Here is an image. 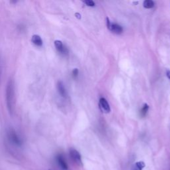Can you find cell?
<instances>
[{"label": "cell", "instance_id": "cell-5", "mask_svg": "<svg viewBox=\"0 0 170 170\" xmlns=\"http://www.w3.org/2000/svg\"><path fill=\"white\" fill-rule=\"evenodd\" d=\"M54 43H55V46L56 47L57 50L58 52L62 53V54H66V53H67V52H68L67 49L63 45L62 41H61L59 40H56V41H55Z\"/></svg>", "mask_w": 170, "mask_h": 170}, {"label": "cell", "instance_id": "cell-13", "mask_svg": "<svg viewBox=\"0 0 170 170\" xmlns=\"http://www.w3.org/2000/svg\"><path fill=\"white\" fill-rule=\"evenodd\" d=\"M84 3L89 7H94L95 5V3L92 0H85V1H84Z\"/></svg>", "mask_w": 170, "mask_h": 170}, {"label": "cell", "instance_id": "cell-12", "mask_svg": "<svg viewBox=\"0 0 170 170\" xmlns=\"http://www.w3.org/2000/svg\"><path fill=\"white\" fill-rule=\"evenodd\" d=\"M148 108H149V106H148V104H145L144 105H143V108H142V110H141V114H142V116H145V115L146 114L147 112H148Z\"/></svg>", "mask_w": 170, "mask_h": 170}, {"label": "cell", "instance_id": "cell-10", "mask_svg": "<svg viewBox=\"0 0 170 170\" xmlns=\"http://www.w3.org/2000/svg\"><path fill=\"white\" fill-rule=\"evenodd\" d=\"M146 165L143 162H138L135 163L132 170H142L145 168Z\"/></svg>", "mask_w": 170, "mask_h": 170}, {"label": "cell", "instance_id": "cell-14", "mask_svg": "<svg viewBox=\"0 0 170 170\" xmlns=\"http://www.w3.org/2000/svg\"><path fill=\"white\" fill-rule=\"evenodd\" d=\"M78 70L77 68H74V70L72 71V75L74 77H77L78 76Z\"/></svg>", "mask_w": 170, "mask_h": 170}, {"label": "cell", "instance_id": "cell-1", "mask_svg": "<svg viewBox=\"0 0 170 170\" xmlns=\"http://www.w3.org/2000/svg\"><path fill=\"white\" fill-rule=\"evenodd\" d=\"M6 104L7 108L10 114H13L15 110V84L13 80H9L6 88Z\"/></svg>", "mask_w": 170, "mask_h": 170}, {"label": "cell", "instance_id": "cell-15", "mask_svg": "<svg viewBox=\"0 0 170 170\" xmlns=\"http://www.w3.org/2000/svg\"><path fill=\"white\" fill-rule=\"evenodd\" d=\"M166 75H167L168 78L170 80V71L168 70V69L166 71Z\"/></svg>", "mask_w": 170, "mask_h": 170}, {"label": "cell", "instance_id": "cell-11", "mask_svg": "<svg viewBox=\"0 0 170 170\" xmlns=\"http://www.w3.org/2000/svg\"><path fill=\"white\" fill-rule=\"evenodd\" d=\"M143 7L146 9H150L153 8L154 6V2L152 0H145L144 2L143 3Z\"/></svg>", "mask_w": 170, "mask_h": 170}, {"label": "cell", "instance_id": "cell-8", "mask_svg": "<svg viewBox=\"0 0 170 170\" xmlns=\"http://www.w3.org/2000/svg\"><path fill=\"white\" fill-rule=\"evenodd\" d=\"M109 30L114 32V33L116 34H120L123 31V29H122V27L116 23H112Z\"/></svg>", "mask_w": 170, "mask_h": 170}, {"label": "cell", "instance_id": "cell-16", "mask_svg": "<svg viewBox=\"0 0 170 170\" xmlns=\"http://www.w3.org/2000/svg\"><path fill=\"white\" fill-rule=\"evenodd\" d=\"M75 15H76V17H77L78 19H81V15H80L78 13H76V14H75Z\"/></svg>", "mask_w": 170, "mask_h": 170}, {"label": "cell", "instance_id": "cell-9", "mask_svg": "<svg viewBox=\"0 0 170 170\" xmlns=\"http://www.w3.org/2000/svg\"><path fill=\"white\" fill-rule=\"evenodd\" d=\"M33 43L38 47H41L42 45V40L41 39V37L38 35H33L32 36L31 39Z\"/></svg>", "mask_w": 170, "mask_h": 170}, {"label": "cell", "instance_id": "cell-3", "mask_svg": "<svg viewBox=\"0 0 170 170\" xmlns=\"http://www.w3.org/2000/svg\"><path fill=\"white\" fill-rule=\"evenodd\" d=\"M70 156L71 159L74 162L80 165V166H82L81 156L78 151L74 150V149H71L70 150Z\"/></svg>", "mask_w": 170, "mask_h": 170}, {"label": "cell", "instance_id": "cell-2", "mask_svg": "<svg viewBox=\"0 0 170 170\" xmlns=\"http://www.w3.org/2000/svg\"><path fill=\"white\" fill-rule=\"evenodd\" d=\"M8 136L10 142H12L15 145L20 146L22 144V141L20 139V138L18 136L16 132L12 129L10 128L8 132Z\"/></svg>", "mask_w": 170, "mask_h": 170}, {"label": "cell", "instance_id": "cell-17", "mask_svg": "<svg viewBox=\"0 0 170 170\" xmlns=\"http://www.w3.org/2000/svg\"><path fill=\"white\" fill-rule=\"evenodd\" d=\"M134 4H138V2H134Z\"/></svg>", "mask_w": 170, "mask_h": 170}, {"label": "cell", "instance_id": "cell-6", "mask_svg": "<svg viewBox=\"0 0 170 170\" xmlns=\"http://www.w3.org/2000/svg\"><path fill=\"white\" fill-rule=\"evenodd\" d=\"M100 106L101 108L102 109L103 111H104L105 112L108 113L110 112V106L105 98H101L100 99Z\"/></svg>", "mask_w": 170, "mask_h": 170}, {"label": "cell", "instance_id": "cell-7", "mask_svg": "<svg viewBox=\"0 0 170 170\" xmlns=\"http://www.w3.org/2000/svg\"><path fill=\"white\" fill-rule=\"evenodd\" d=\"M57 89H58V92H59V94L62 96V97L65 98L67 97V90L65 89V86H64V84L61 81L58 82V83H57Z\"/></svg>", "mask_w": 170, "mask_h": 170}, {"label": "cell", "instance_id": "cell-4", "mask_svg": "<svg viewBox=\"0 0 170 170\" xmlns=\"http://www.w3.org/2000/svg\"><path fill=\"white\" fill-rule=\"evenodd\" d=\"M57 162L58 165L62 170H67L68 169V165L65 161V158H63L62 155H58L57 157Z\"/></svg>", "mask_w": 170, "mask_h": 170}]
</instances>
